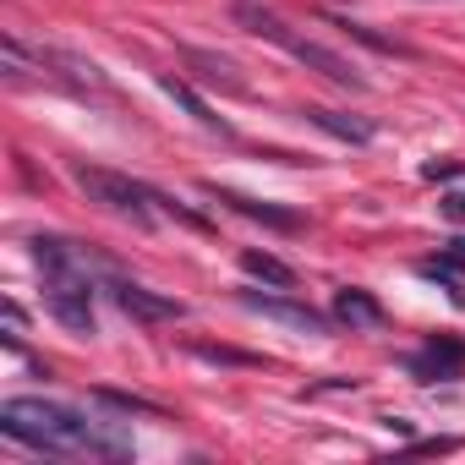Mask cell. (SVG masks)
Listing matches in <instances>:
<instances>
[{"label":"cell","mask_w":465,"mask_h":465,"mask_svg":"<svg viewBox=\"0 0 465 465\" xmlns=\"http://www.w3.org/2000/svg\"><path fill=\"white\" fill-rule=\"evenodd\" d=\"M454 252H460V258H465V236H460V242H454Z\"/></svg>","instance_id":"17"},{"label":"cell","mask_w":465,"mask_h":465,"mask_svg":"<svg viewBox=\"0 0 465 465\" xmlns=\"http://www.w3.org/2000/svg\"><path fill=\"white\" fill-rule=\"evenodd\" d=\"M104 291H110V302H115L126 318H137V323H175V318H186V302H175V296H164V291H148V285H137V280H110Z\"/></svg>","instance_id":"5"},{"label":"cell","mask_w":465,"mask_h":465,"mask_svg":"<svg viewBox=\"0 0 465 465\" xmlns=\"http://www.w3.org/2000/svg\"><path fill=\"white\" fill-rule=\"evenodd\" d=\"M236 17L247 23V34H258V39H269V45H280L285 55H296L302 66H312L318 77H329V83H340V88H367V77L345 61V55H334L329 45H312V39H302V34H291L274 12H263V6H247V0H242V6H236Z\"/></svg>","instance_id":"2"},{"label":"cell","mask_w":465,"mask_h":465,"mask_svg":"<svg viewBox=\"0 0 465 465\" xmlns=\"http://www.w3.org/2000/svg\"><path fill=\"white\" fill-rule=\"evenodd\" d=\"M203 361H230V367H258V356H242V351H219V345H197Z\"/></svg>","instance_id":"15"},{"label":"cell","mask_w":465,"mask_h":465,"mask_svg":"<svg viewBox=\"0 0 465 465\" xmlns=\"http://www.w3.org/2000/svg\"><path fill=\"white\" fill-rule=\"evenodd\" d=\"M181 55H186V66H197L203 83H213V88H224V94H247V77L236 72V61H224V55H213V50H181Z\"/></svg>","instance_id":"9"},{"label":"cell","mask_w":465,"mask_h":465,"mask_svg":"<svg viewBox=\"0 0 465 465\" xmlns=\"http://www.w3.org/2000/svg\"><path fill=\"white\" fill-rule=\"evenodd\" d=\"M334 323H345V329H383V307L367 296V291H356V285H345V291H334Z\"/></svg>","instance_id":"7"},{"label":"cell","mask_w":465,"mask_h":465,"mask_svg":"<svg viewBox=\"0 0 465 465\" xmlns=\"http://www.w3.org/2000/svg\"><path fill=\"white\" fill-rule=\"evenodd\" d=\"M159 88H164V94H170V99H175V104H181V110H186L203 132H230V126H224V121H219V115H213V110H208V104H203V99H197L181 77H159Z\"/></svg>","instance_id":"13"},{"label":"cell","mask_w":465,"mask_h":465,"mask_svg":"<svg viewBox=\"0 0 465 465\" xmlns=\"http://www.w3.org/2000/svg\"><path fill=\"white\" fill-rule=\"evenodd\" d=\"M460 367H465V345L460 340H432L427 351L411 356V372L416 378H454Z\"/></svg>","instance_id":"8"},{"label":"cell","mask_w":465,"mask_h":465,"mask_svg":"<svg viewBox=\"0 0 465 465\" xmlns=\"http://www.w3.org/2000/svg\"><path fill=\"white\" fill-rule=\"evenodd\" d=\"M438 208H443V219H449V224H465V192H449Z\"/></svg>","instance_id":"16"},{"label":"cell","mask_w":465,"mask_h":465,"mask_svg":"<svg viewBox=\"0 0 465 465\" xmlns=\"http://www.w3.org/2000/svg\"><path fill=\"white\" fill-rule=\"evenodd\" d=\"M72 181H77V186L88 192V203H99L104 213H115V219H132L137 230H148V224H153V213H148V208H153V197H148L153 186H137L132 175H115V170L83 164V159L72 164Z\"/></svg>","instance_id":"3"},{"label":"cell","mask_w":465,"mask_h":465,"mask_svg":"<svg viewBox=\"0 0 465 465\" xmlns=\"http://www.w3.org/2000/svg\"><path fill=\"white\" fill-rule=\"evenodd\" d=\"M242 269H247L252 280L274 285V291H291V285H296V269H291L285 258H274V252H258V247H247V252H242Z\"/></svg>","instance_id":"11"},{"label":"cell","mask_w":465,"mask_h":465,"mask_svg":"<svg viewBox=\"0 0 465 465\" xmlns=\"http://www.w3.org/2000/svg\"><path fill=\"white\" fill-rule=\"evenodd\" d=\"M0 432L39 449V454H94V460H132V438L110 421H88L55 400H6Z\"/></svg>","instance_id":"1"},{"label":"cell","mask_w":465,"mask_h":465,"mask_svg":"<svg viewBox=\"0 0 465 465\" xmlns=\"http://www.w3.org/2000/svg\"><path fill=\"white\" fill-rule=\"evenodd\" d=\"M307 121L318 126V132H329V137H340V143H372L378 132H372V121H361V115H340V110H323V104H312L307 110Z\"/></svg>","instance_id":"10"},{"label":"cell","mask_w":465,"mask_h":465,"mask_svg":"<svg viewBox=\"0 0 465 465\" xmlns=\"http://www.w3.org/2000/svg\"><path fill=\"white\" fill-rule=\"evenodd\" d=\"M416 274L421 280H438L460 307H465V258L460 252H443V258H427V263H416Z\"/></svg>","instance_id":"12"},{"label":"cell","mask_w":465,"mask_h":465,"mask_svg":"<svg viewBox=\"0 0 465 465\" xmlns=\"http://www.w3.org/2000/svg\"><path fill=\"white\" fill-rule=\"evenodd\" d=\"M242 307L258 312V318H269V323H285V329H296V334H312V340H329V329H334L329 312H318V307H307V302H285V296L242 291Z\"/></svg>","instance_id":"4"},{"label":"cell","mask_w":465,"mask_h":465,"mask_svg":"<svg viewBox=\"0 0 465 465\" xmlns=\"http://www.w3.org/2000/svg\"><path fill=\"white\" fill-rule=\"evenodd\" d=\"M208 197H219V203H230L236 213H247V219H263L269 230H302V213L296 208H274V203H258V197H242V192H224V186H203Z\"/></svg>","instance_id":"6"},{"label":"cell","mask_w":465,"mask_h":465,"mask_svg":"<svg viewBox=\"0 0 465 465\" xmlns=\"http://www.w3.org/2000/svg\"><path fill=\"white\" fill-rule=\"evenodd\" d=\"M454 175H465V159H427L421 164V181H454Z\"/></svg>","instance_id":"14"}]
</instances>
